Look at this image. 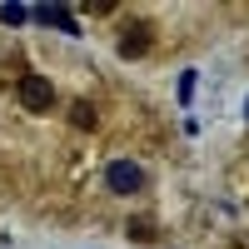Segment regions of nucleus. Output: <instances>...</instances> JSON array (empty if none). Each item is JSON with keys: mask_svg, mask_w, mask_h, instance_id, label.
Here are the masks:
<instances>
[{"mask_svg": "<svg viewBox=\"0 0 249 249\" xmlns=\"http://www.w3.org/2000/svg\"><path fill=\"white\" fill-rule=\"evenodd\" d=\"M20 105H25V110H50V105H55V90H50V80H40V75H25V80H20Z\"/></svg>", "mask_w": 249, "mask_h": 249, "instance_id": "7ed1b4c3", "label": "nucleus"}, {"mask_svg": "<svg viewBox=\"0 0 249 249\" xmlns=\"http://www.w3.org/2000/svg\"><path fill=\"white\" fill-rule=\"evenodd\" d=\"M105 179H110L115 195H135L140 184H144V170H140V164H130V160H115L110 170H105Z\"/></svg>", "mask_w": 249, "mask_h": 249, "instance_id": "f03ea898", "label": "nucleus"}, {"mask_svg": "<svg viewBox=\"0 0 249 249\" xmlns=\"http://www.w3.org/2000/svg\"><path fill=\"white\" fill-rule=\"evenodd\" d=\"M244 115H249V110H244Z\"/></svg>", "mask_w": 249, "mask_h": 249, "instance_id": "0eeeda50", "label": "nucleus"}, {"mask_svg": "<svg viewBox=\"0 0 249 249\" xmlns=\"http://www.w3.org/2000/svg\"><path fill=\"white\" fill-rule=\"evenodd\" d=\"M70 120H75V124H95V110H90V105H75Z\"/></svg>", "mask_w": 249, "mask_h": 249, "instance_id": "423d86ee", "label": "nucleus"}, {"mask_svg": "<svg viewBox=\"0 0 249 249\" xmlns=\"http://www.w3.org/2000/svg\"><path fill=\"white\" fill-rule=\"evenodd\" d=\"M35 20H45V25H60V30H70V35L80 30V25H75V15H70L65 5H35Z\"/></svg>", "mask_w": 249, "mask_h": 249, "instance_id": "20e7f679", "label": "nucleus"}, {"mask_svg": "<svg viewBox=\"0 0 249 249\" xmlns=\"http://www.w3.org/2000/svg\"><path fill=\"white\" fill-rule=\"evenodd\" d=\"M150 45H155V25H150V20H144V15L124 20V30H120V60H144Z\"/></svg>", "mask_w": 249, "mask_h": 249, "instance_id": "f257e3e1", "label": "nucleus"}, {"mask_svg": "<svg viewBox=\"0 0 249 249\" xmlns=\"http://www.w3.org/2000/svg\"><path fill=\"white\" fill-rule=\"evenodd\" d=\"M0 20L5 25H25V5H0Z\"/></svg>", "mask_w": 249, "mask_h": 249, "instance_id": "39448f33", "label": "nucleus"}]
</instances>
